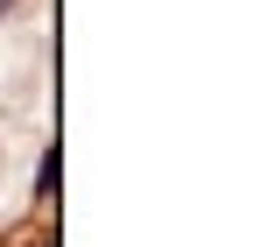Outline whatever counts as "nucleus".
<instances>
[{
    "instance_id": "f257e3e1",
    "label": "nucleus",
    "mask_w": 261,
    "mask_h": 247,
    "mask_svg": "<svg viewBox=\"0 0 261 247\" xmlns=\"http://www.w3.org/2000/svg\"><path fill=\"white\" fill-rule=\"evenodd\" d=\"M0 7H7V0H0Z\"/></svg>"
}]
</instances>
